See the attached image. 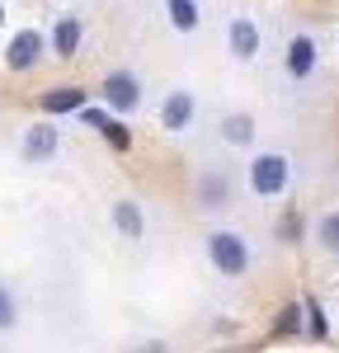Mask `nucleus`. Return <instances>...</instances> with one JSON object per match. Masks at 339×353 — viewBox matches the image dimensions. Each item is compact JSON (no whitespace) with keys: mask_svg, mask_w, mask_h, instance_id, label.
<instances>
[{"mask_svg":"<svg viewBox=\"0 0 339 353\" xmlns=\"http://www.w3.org/2000/svg\"><path fill=\"white\" fill-rule=\"evenodd\" d=\"M302 330H307V301H292V306H282L278 321H274V334L292 339V334H302Z\"/></svg>","mask_w":339,"mask_h":353,"instance_id":"obj_16","label":"nucleus"},{"mask_svg":"<svg viewBox=\"0 0 339 353\" xmlns=\"http://www.w3.org/2000/svg\"><path fill=\"white\" fill-rule=\"evenodd\" d=\"M335 48H339V33H335Z\"/></svg>","mask_w":339,"mask_h":353,"instance_id":"obj_22","label":"nucleus"},{"mask_svg":"<svg viewBox=\"0 0 339 353\" xmlns=\"http://www.w3.org/2000/svg\"><path fill=\"white\" fill-rule=\"evenodd\" d=\"M161 128H165L170 137H184L194 132L198 123V94L189 90V85H174V90H165V99H161Z\"/></svg>","mask_w":339,"mask_h":353,"instance_id":"obj_7","label":"nucleus"},{"mask_svg":"<svg viewBox=\"0 0 339 353\" xmlns=\"http://www.w3.org/2000/svg\"><path fill=\"white\" fill-rule=\"evenodd\" d=\"M38 104H43V113H85L90 109V90H81V85H52Z\"/></svg>","mask_w":339,"mask_h":353,"instance_id":"obj_12","label":"nucleus"},{"mask_svg":"<svg viewBox=\"0 0 339 353\" xmlns=\"http://www.w3.org/2000/svg\"><path fill=\"white\" fill-rule=\"evenodd\" d=\"M113 226L123 241H146V212H141L132 198H118L113 203Z\"/></svg>","mask_w":339,"mask_h":353,"instance_id":"obj_13","label":"nucleus"},{"mask_svg":"<svg viewBox=\"0 0 339 353\" xmlns=\"http://www.w3.org/2000/svg\"><path fill=\"white\" fill-rule=\"evenodd\" d=\"M292 179H297V170L287 151H254L245 161V193L254 203H282L292 193Z\"/></svg>","mask_w":339,"mask_h":353,"instance_id":"obj_1","label":"nucleus"},{"mask_svg":"<svg viewBox=\"0 0 339 353\" xmlns=\"http://www.w3.org/2000/svg\"><path fill=\"white\" fill-rule=\"evenodd\" d=\"M316 76H320V43H316V33H307V28L287 33L282 38V81L302 90Z\"/></svg>","mask_w":339,"mask_h":353,"instance_id":"obj_4","label":"nucleus"},{"mask_svg":"<svg viewBox=\"0 0 339 353\" xmlns=\"http://www.w3.org/2000/svg\"><path fill=\"white\" fill-rule=\"evenodd\" d=\"M217 132H222L226 146H240V151H250L254 137H259V132H254V118H250V113H226Z\"/></svg>","mask_w":339,"mask_h":353,"instance_id":"obj_14","label":"nucleus"},{"mask_svg":"<svg viewBox=\"0 0 339 353\" xmlns=\"http://www.w3.org/2000/svg\"><path fill=\"white\" fill-rule=\"evenodd\" d=\"M307 334L311 339H325V316H320L316 301H307Z\"/></svg>","mask_w":339,"mask_h":353,"instance_id":"obj_18","label":"nucleus"},{"mask_svg":"<svg viewBox=\"0 0 339 353\" xmlns=\"http://www.w3.org/2000/svg\"><path fill=\"white\" fill-rule=\"evenodd\" d=\"M311 241H316V250H320L325 259H339V208H335V212H320V217H316V226H311Z\"/></svg>","mask_w":339,"mask_h":353,"instance_id":"obj_15","label":"nucleus"},{"mask_svg":"<svg viewBox=\"0 0 339 353\" xmlns=\"http://www.w3.org/2000/svg\"><path fill=\"white\" fill-rule=\"evenodd\" d=\"M231 203H236L231 174H222V170H203V179H198V208H203V212H226Z\"/></svg>","mask_w":339,"mask_h":353,"instance_id":"obj_11","label":"nucleus"},{"mask_svg":"<svg viewBox=\"0 0 339 353\" xmlns=\"http://www.w3.org/2000/svg\"><path fill=\"white\" fill-rule=\"evenodd\" d=\"M161 10H165V28L174 38H194L198 28L207 24L203 0H161Z\"/></svg>","mask_w":339,"mask_h":353,"instance_id":"obj_10","label":"nucleus"},{"mask_svg":"<svg viewBox=\"0 0 339 353\" xmlns=\"http://www.w3.org/2000/svg\"><path fill=\"white\" fill-rule=\"evenodd\" d=\"M56 5H66V10H71V5H76V0H56Z\"/></svg>","mask_w":339,"mask_h":353,"instance_id":"obj_21","label":"nucleus"},{"mask_svg":"<svg viewBox=\"0 0 339 353\" xmlns=\"http://www.w3.org/2000/svg\"><path fill=\"white\" fill-rule=\"evenodd\" d=\"M99 94H104L109 113L132 118V113H141V104H146V81H141L132 66H113L109 76H104V85H99Z\"/></svg>","mask_w":339,"mask_h":353,"instance_id":"obj_5","label":"nucleus"},{"mask_svg":"<svg viewBox=\"0 0 339 353\" xmlns=\"http://www.w3.org/2000/svg\"><path fill=\"white\" fill-rule=\"evenodd\" d=\"M14 325H19V297L10 292V283H0V334H10Z\"/></svg>","mask_w":339,"mask_h":353,"instance_id":"obj_17","label":"nucleus"},{"mask_svg":"<svg viewBox=\"0 0 339 353\" xmlns=\"http://www.w3.org/2000/svg\"><path fill=\"white\" fill-rule=\"evenodd\" d=\"M48 43H52L56 61H71V57L81 52V43H85V14H76V10L56 14L52 28H48Z\"/></svg>","mask_w":339,"mask_h":353,"instance_id":"obj_9","label":"nucleus"},{"mask_svg":"<svg viewBox=\"0 0 339 353\" xmlns=\"http://www.w3.org/2000/svg\"><path fill=\"white\" fill-rule=\"evenodd\" d=\"M48 57H52V43H48V33L28 24V28H19V33L5 43V71H14V76H28V71H38Z\"/></svg>","mask_w":339,"mask_h":353,"instance_id":"obj_6","label":"nucleus"},{"mask_svg":"<svg viewBox=\"0 0 339 353\" xmlns=\"http://www.w3.org/2000/svg\"><path fill=\"white\" fill-rule=\"evenodd\" d=\"M104 137H109L118 151H127V146H132V137H127V128H123V123H109V128H104Z\"/></svg>","mask_w":339,"mask_h":353,"instance_id":"obj_19","label":"nucleus"},{"mask_svg":"<svg viewBox=\"0 0 339 353\" xmlns=\"http://www.w3.org/2000/svg\"><path fill=\"white\" fill-rule=\"evenodd\" d=\"M203 254H207V269L217 278H245L254 269V245L236 226H212L203 236Z\"/></svg>","mask_w":339,"mask_h":353,"instance_id":"obj_2","label":"nucleus"},{"mask_svg":"<svg viewBox=\"0 0 339 353\" xmlns=\"http://www.w3.org/2000/svg\"><path fill=\"white\" fill-rule=\"evenodd\" d=\"M56 151H61V132H56L52 123H28L24 132H19V156L28 165H52Z\"/></svg>","mask_w":339,"mask_h":353,"instance_id":"obj_8","label":"nucleus"},{"mask_svg":"<svg viewBox=\"0 0 339 353\" xmlns=\"http://www.w3.org/2000/svg\"><path fill=\"white\" fill-rule=\"evenodd\" d=\"M5 19H10V14H5V0H0V28H5Z\"/></svg>","mask_w":339,"mask_h":353,"instance_id":"obj_20","label":"nucleus"},{"mask_svg":"<svg viewBox=\"0 0 339 353\" xmlns=\"http://www.w3.org/2000/svg\"><path fill=\"white\" fill-rule=\"evenodd\" d=\"M222 43H226V57L236 61V66H250L264 57V19L254 14V10H236L222 28Z\"/></svg>","mask_w":339,"mask_h":353,"instance_id":"obj_3","label":"nucleus"}]
</instances>
